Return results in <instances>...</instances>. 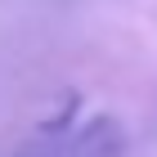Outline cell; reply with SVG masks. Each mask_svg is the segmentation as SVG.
I'll use <instances>...</instances> for the list:
<instances>
[{"mask_svg":"<svg viewBox=\"0 0 157 157\" xmlns=\"http://www.w3.org/2000/svg\"><path fill=\"white\" fill-rule=\"evenodd\" d=\"M121 144H126V135L112 117H94L76 126L72 135H49L40 148H27L23 157H117Z\"/></svg>","mask_w":157,"mask_h":157,"instance_id":"obj_1","label":"cell"}]
</instances>
